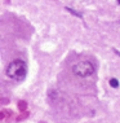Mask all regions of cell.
I'll return each instance as SVG.
<instances>
[{
  "mask_svg": "<svg viewBox=\"0 0 120 123\" xmlns=\"http://www.w3.org/2000/svg\"><path fill=\"white\" fill-rule=\"evenodd\" d=\"M26 74H27V65L22 60H14L6 68V75L13 80L21 82L26 78Z\"/></svg>",
  "mask_w": 120,
  "mask_h": 123,
  "instance_id": "obj_1",
  "label": "cell"
},
{
  "mask_svg": "<svg viewBox=\"0 0 120 123\" xmlns=\"http://www.w3.org/2000/svg\"><path fill=\"white\" fill-rule=\"evenodd\" d=\"M72 73L80 78H88L94 73V66L89 61H81L72 66Z\"/></svg>",
  "mask_w": 120,
  "mask_h": 123,
  "instance_id": "obj_2",
  "label": "cell"
},
{
  "mask_svg": "<svg viewBox=\"0 0 120 123\" xmlns=\"http://www.w3.org/2000/svg\"><path fill=\"white\" fill-rule=\"evenodd\" d=\"M110 86H111L112 88H118V87H119V80H118L116 78L110 79Z\"/></svg>",
  "mask_w": 120,
  "mask_h": 123,
  "instance_id": "obj_3",
  "label": "cell"
},
{
  "mask_svg": "<svg viewBox=\"0 0 120 123\" xmlns=\"http://www.w3.org/2000/svg\"><path fill=\"white\" fill-rule=\"evenodd\" d=\"M66 9H67V11H69L70 13H71V14H74V16H76V17H80V18H81V17H83V14H81V13H79V12H76V11H75V9H71V8H66Z\"/></svg>",
  "mask_w": 120,
  "mask_h": 123,
  "instance_id": "obj_4",
  "label": "cell"
},
{
  "mask_svg": "<svg viewBox=\"0 0 120 123\" xmlns=\"http://www.w3.org/2000/svg\"><path fill=\"white\" fill-rule=\"evenodd\" d=\"M114 52H115V53H116V55H118V56H120V52L118 51V49H114Z\"/></svg>",
  "mask_w": 120,
  "mask_h": 123,
  "instance_id": "obj_5",
  "label": "cell"
},
{
  "mask_svg": "<svg viewBox=\"0 0 120 123\" xmlns=\"http://www.w3.org/2000/svg\"><path fill=\"white\" fill-rule=\"evenodd\" d=\"M118 3H119V4H120V0H118Z\"/></svg>",
  "mask_w": 120,
  "mask_h": 123,
  "instance_id": "obj_6",
  "label": "cell"
}]
</instances>
